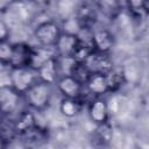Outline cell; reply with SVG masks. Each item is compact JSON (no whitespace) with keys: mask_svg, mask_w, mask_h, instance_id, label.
I'll use <instances>...</instances> for the list:
<instances>
[{"mask_svg":"<svg viewBox=\"0 0 149 149\" xmlns=\"http://www.w3.org/2000/svg\"><path fill=\"white\" fill-rule=\"evenodd\" d=\"M52 92H54V85L37 80L30 86V88L22 97L24 98L30 109L41 112L49 107L52 98Z\"/></svg>","mask_w":149,"mask_h":149,"instance_id":"obj_1","label":"cell"},{"mask_svg":"<svg viewBox=\"0 0 149 149\" xmlns=\"http://www.w3.org/2000/svg\"><path fill=\"white\" fill-rule=\"evenodd\" d=\"M61 26L58 22L54 20H44L42 22H38L34 30L33 35L38 45L44 47H54L61 35Z\"/></svg>","mask_w":149,"mask_h":149,"instance_id":"obj_2","label":"cell"},{"mask_svg":"<svg viewBox=\"0 0 149 149\" xmlns=\"http://www.w3.org/2000/svg\"><path fill=\"white\" fill-rule=\"evenodd\" d=\"M37 80L36 70L30 66L10 68V87L21 95H23Z\"/></svg>","mask_w":149,"mask_h":149,"instance_id":"obj_3","label":"cell"},{"mask_svg":"<svg viewBox=\"0 0 149 149\" xmlns=\"http://www.w3.org/2000/svg\"><path fill=\"white\" fill-rule=\"evenodd\" d=\"M3 19H10L13 22L20 24L29 23V21L33 20V10L24 0H13L3 9Z\"/></svg>","mask_w":149,"mask_h":149,"instance_id":"obj_4","label":"cell"},{"mask_svg":"<svg viewBox=\"0 0 149 149\" xmlns=\"http://www.w3.org/2000/svg\"><path fill=\"white\" fill-rule=\"evenodd\" d=\"M55 86L63 98L71 99H80L84 88V85L72 74H61Z\"/></svg>","mask_w":149,"mask_h":149,"instance_id":"obj_5","label":"cell"},{"mask_svg":"<svg viewBox=\"0 0 149 149\" xmlns=\"http://www.w3.org/2000/svg\"><path fill=\"white\" fill-rule=\"evenodd\" d=\"M91 43L93 51L101 52V54H109L115 45V37L108 29L105 28H92L91 35Z\"/></svg>","mask_w":149,"mask_h":149,"instance_id":"obj_6","label":"cell"},{"mask_svg":"<svg viewBox=\"0 0 149 149\" xmlns=\"http://www.w3.org/2000/svg\"><path fill=\"white\" fill-rule=\"evenodd\" d=\"M91 73H107L113 69V61L109 54H101L92 51L87 59L83 63Z\"/></svg>","mask_w":149,"mask_h":149,"instance_id":"obj_7","label":"cell"},{"mask_svg":"<svg viewBox=\"0 0 149 149\" xmlns=\"http://www.w3.org/2000/svg\"><path fill=\"white\" fill-rule=\"evenodd\" d=\"M87 114L90 120L95 125H101L109 121V108L106 99L95 97L87 106Z\"/></svg>","mask_w":149,"mask_h":149,"instance_id":"obj_8","label":"cell"},{"mask_svg":"<svg viewBox=\"0 0 149 149\" xmlns=\"http://www.w3.org/2000/svg\"><path fill=\"white\" fill-rule=\"evenodd\" d=\"M33 47L27 42H15L13 43V54L9 63L10 68H23L30 66Z\"/></svg>","mask_w":149,"mask_h":149,"instance_id":"obj_9","label":"cell"},{"mask_svg":"<svg viewBox=\"0 0 149 149\" xmlns=\"http://www.w3.org/2000/svg\"><path fill=\"white\" fill-rule=\"evenodd\" d=\"M36 127H37L36 116L33 109L30 108L21 111L13 123V130L19 135H28Z\"/></svg>","mask_w":149,"mask_h":149,"instance_id":"obj_10","label":"cell"},{"mask_svg":"<svg viewBox=\"0 0 149 149\" xmlns=\"http://www.w3.org/2000/svg\"><path fill=\"white\" fill-rule=\"evenodd\" d=\"M36 73H37L38 80L47 83V84L55 85L56 80L59 77V68H58L57 56L51 57L48 61H45L43 64H41L36 69Z\"/></svg>","mask_w":149,"mask_h":149,"instance_id":"obj_11","label":"cell"},{"mask_svg":"<svg viewBox=\"0 0 149 149\" xmlns=\"http://www.w3.org/2000/svg\"><path fill=\"white\" fill-rule=\"evenodd\" d=\"M21 94L14 91L12 87L0 88V114L8 115L16 111Z\"/></svg>","mask_w":149,"mask_h":149,"instance_id":"obj_12","label":"cell"},{"mask_svg":"<svg viewBox=\"0 0 149 149\" xmlns=\"http://www.w3.org/2000/svg\"><path fill=\"white\" fill-rule=\"evenodd\" d=\"M79 43L78 36L61 33L56 44L54 45L57 57H72L77 45Z\"/></svg>","mask_w":149,"mask_h":149,"instance_id":"obj_13","label":"cell"},{"mask_svg":"<svg viewBox=\"0 0 149 149\" xmlns=\"http://www.w3.org/2000/svg\"><path fill=\"white\" fill-rule=\"evenodd\" d=\"M84 87L94 97H102L109 93L108 83L105 73H91L84 84Z\"/></svg>","mask_w":149,"mask_h":149,"instance_id":"obj_14","label":"cell"},{"mask_svg":"<svg viewBox=\"0 0 149 149\" xmlns=\"http://www.w3.org/2000/svg\"><path fill=\"white\" fill-rule=\"evenodd\" d=\"M97 15H98V9L95 5H92L88 2L78 5L76 16L80 20L84 28H93L97 21Z\"/></svg>","mask_w":149,"mask_h":149,"instance_id":"obj_15","label":"cell"},{"mask_svg":"<svg viewBox=\"0 0 149 149\" xmlns=\"http://www.w3.org/2000/svg\"><path fill=\"white\" fill-rule=\"evenodd\" d=\"M55 56H56V51H55L54 47H44V45L33 47L30 68L36 70L41 64H43L45 61H48L49 58L55 57Z\"/></svg>","mask_w":149,"mask_h":149,"instance_id":"obj_16","label":"cell"},{"mask_svg":"<svg viewBox=\"0 0 149 149\" xmlns=\"http://www.w3.org/2000/svg\"><path fill=\"white\" fill-rule=\"evenodd\" d=\"M95 7L98 12L102 13L108 19L116 17L121 12V1L120 0H97Z\"/></svg>","mask_w":149,"mask_h":149,"instance_id":"obj_17","label":"cell"},{"mask_svg":"<svg viewBox=\"0 0 149 149\" xmlns=\"http://www.w3.org/2000/svg\"><path fill=\"white\" fill-rule=\"evenodd\" d=\"M106 78H107V83H108L109 93L119 91L121 88V86L126 83V73L121 68L113 66V69L106 73Z\"/></svg>","mask_w":149,"mask_h":149,"instance_id":"obj_18","label":"cell"},{"mask_svg":"<svg viewBox=\"0 0 149 149\" xmlns=\"http://www.w3.org/2000/svg\"><path fill=\"white\" fill-rule=\"evenodd\" d=\"M56 15L63 20L76 14L78 3L76 0H54Z\"/></svg>","mask_w":149,"mask_h":149,"instance_id":"obj_19","label":"cell"},{"mask_svg":"<svg viewBox=\"0 0 149 149\" xmlns=\"http://www.w3.org/2000/svg\"><path fill=\"white\" fill-rule=\"evenodd\" d=\"M59 112L64 118H68V119L76 118L80 112L79 99L62 98L59 102Z\"/></svg>","mask_w":149,"mask_h":149,"instance_id":"obj_20","label":"cell"},{"mask_svg":"<svg viewBox=\"0 0 149 149\" xmlns=\"http://www.w3.org/2000/svg\"><path fill=\"white\" fill-rule=\"evenodd\" d=\"M61 26V30L62 33H65V34H70V35H74V36H78L80 34V31L84 29V26L81 24L80 20L74 15L70 16V17H66V19H63L59 23Z\"/></svg>","mask_w":149,"mask_h":149,"instance_id":"obj_21","label":"cell"},{"mask_svg":"<svg viewBox=\"0 0 149 149\" xmlns=\"http://www.w3.org/2000/svg\"><path fill=\"white\" fill-rule=\"evenodd\" d=\"M125 2L128 10L135 16L147 14L148 12V0H125Z\"/></svg>","mask_w":149,"mask_h":149,"instance_id":"obj_22","label":"cell"},{"mask_svg":"<svg viewBox=\"0 0 149 149\" xmlns=\"http://www.w3.org/2000/svg\"><path fill=\"white\" fill-rule=\"evenodd\" d=\"M13 54V42L9 40L0 41V64L9 65Z\"/></svg>","mask_w":149,"mask_h":149,"instance_id":"obj_23","label":"cell"},{"mask_svg":"<svg viewBox=\"0 0 149 149\" xmlns=\"http://www.w3.org/2000/svg\"><path fill=\"white\" fill-rule=\"evenodd\" d=\"M97 127H98V132H97L98 140L101 143H105V142H108L112 140L113 129H112V126L109 125V121L101 123V125H97Z\"/></svg>","mask_w":149,"mask_h":149,"instance_id":"obj_24","label":"cell"},{"mask_svg":"<svg viewBox=\"0 0 149 149\" xmlns=\"http://www.w3.org/2000/svg\"><path fill=\"white\" fill-rule=\"evenodd\" d=\"M10 87V66L0 64V88Z\"/></svg>","mask_w":149,"mask_h":149,"instance_id":"obj_25","label":"cell"},{"mask_svg":"<svg viewBox=\"0 0 149 149\" xmlns=\"http://www.w3.org/2000/svg\"><path fill=\"white\" fill-rule=\"evenodd\" d=\"M10 37V27L9 23L0 16V41L9 40Z\"/></svg>","mask_w":149,"mask_h":149,"instance_id":"obj_26","label":"cell"},{"mask_svg":"<svg viewBox=\"0 0 149 149\" xmlns=\"http://www.w3.org/2000/svg\"><path fill=\"white\" fill-rule=\"evenodd\" d=\"M30 1L38 7H48L54 2V0H30Z\"/></svg>","mask_w":149,"mask_h":149,"instance_id":"obj_27","label":"cell"}]
</instances>
